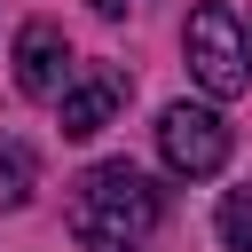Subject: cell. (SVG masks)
Wrapping results in <instances>:
<instances>
[{
  "label": "cell",
  "instance_id": "6da1fadb",
  "mask_svg": "<svg viewBox=\"0 0 252 252\" xmlns=\"http://www.w3.org/2000/svg\"><path fill=\"white\" fill-rule=\"evenodd\" d=\"M158 220H165V189L150 173H134L126 158L79 173V189H71V236L87 252H134Z\"/></svg>",
  "mask_w": 252,
  "mask_h": 252
},
{
  "label": "cell",
  "instance_id": "7a4b0ae2",
  "mask_svg": "<svg viewBox=\"0 0 252 252\" xmlns=\"http://www.w3.org/2000/svg\"><path fill=\"white\" fill-rule=\"evenodd\" d=\"M181 55H189V71H197V87H205L213 102H236V94L252 87L244 24H236L228 8H197V16H189V32H181Z\"/></svg>",
  "mask_w": 252,
  "mask_h": 252
},
{
  "label": "cell",
  "instance_id": "3957f363",
  "mask_svg": "<svg viewBox=\"0 0 252 252\" xmlns=\"http://www.w3.org/2000/svg\"><path fill=\"white\" fill-rule=\"evenodd\" d=\"M158 158H165L181 181L220 173V165H228V126H220V110H205V102H165V110H158Z\"/></svg>",
  "mask_w": 252,
  "mask_h": 252
},
{
  "label": "cell",
  "instance_id": "277c9868",
  "mask_svg": "<svg viewBox=\"0 0 252 252\" xmlns=\"http://www.w3.org/2000/svg\"><path fill=\"white\" fill-rule=\"evenodd\" d=\"M126 94H134V79H126V63H87L63 94H55V110H63V134L71 142H87V134H102L118 110H126Z\"/></svg>",
  "mask_w": 252,
  "mask_h": 252
},
{
  "label": "cell",
  "instance_id": "5b68a950",
  "mask_svg": "<svg viewBox=\"0 0 252 252\" xmlns=\"http://www.w3.org/2000/svg\"><path fill=\"white\" fill-rule=\"evenodd\" d=\"M16 87H24L32 102H55V94L71 87V39H63L55 24H24V32H16Z\"/></svg>",
  "mask_w": 252,
  "mask_h": 252
},
{
  "label": "cell",
  "instance_id": "8992f818",
  "mask_svg": "<svg viewBox=\"0 0 252 252\" xmlns=\"http://www.w3.org/2000/svg\"><path fill=\"white\" fill-rule=\"evenodd\" d=\"M32 173H39V165H32V142L8 134V142H0V213L32 205Z\"/></svg>",
  "mask_w": 252,
  "mask_h": 252
},
{
  "label": "cell",
  "instance_id": "52a82bcc",
  "mask_svg": "<svg viewBox=\"0 0 252 252\" xmlns=\"http://www.w3.org/2000/svg\"><path fill=\"white\" fill-rule=\"evenodd\" d=\"M220 244L228 252H252V189H228L220 197Z\"/></svg>",
  "mask_w": 252,
  "mask_h": 252
},
{
  "label": "cell",
  "instance_id": "ba28073f",
  "mask_svg": "<svg viewBox=\"0 0 252 252\" xmlns=\"http://www.w3.org/2000/svg\"><path fill=\"white\" fill-rule=\"evenodd\" d=\"M87 8H94V16H126V0H87Z\"/></svg>",
  "mask_w": 252,
  "mask_h": 252
},
{
  "label": "cell",
  "instance_id": "9c48e42d",
  "mask_svg": "<svg viewBox=\"0 0 252 252\" xmlns=\"http://www.w3.org/2000/svg\"><path fill=\"white\" fill-rule=\"evenodd\" d=\"M244 55H252V24H244Z\"/></svg>",
  "mask_w": 252,
  "mask_h": 252
}]
</instances>
